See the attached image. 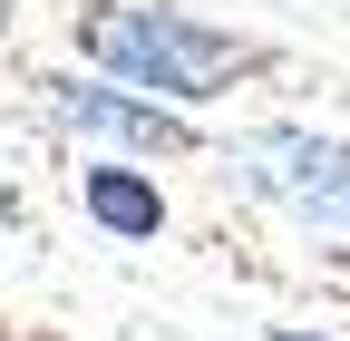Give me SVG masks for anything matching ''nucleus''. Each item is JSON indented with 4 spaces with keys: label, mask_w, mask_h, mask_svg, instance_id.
<instances>
[{
    "label": "nucleus",
    "mask_w": 350,
    "mask_h": 341,
    "mask_svg": "<svg viewBox=\"0 0 350 341\" xmlns=\"http://www.w3.org/2000/svg\"><path fill=\"white\" fill-rule=\"evenodd\" d=\"M88 59H107L117 78H146L165 98H204L243 68V39L234 29H195V20H156V10H98L78 29Z\"/></svg>",
    "instance_id": "f257e3e1"
},
{
    "label": "nucleus",
    "mask_w": 350,
    "mask_h": 341,
    "mask_svg": "<svg viewBox=\"0 0 350 341\" xmlns=\"http://www.w3.org/2000/svg\"><path fill=\"white\" fill-rule=\"evenodd\" d=\"M88 215H98L107 234H156L165 225V195L146 176H126V166H88Z\"/></svg>",
    "instance_id": "20e7f679"
},
{
    "label": "nucleus",
    "mask_w": 350,
    "mask_h": 341,
    "mask_svg": "<svg viewBox=\"0 0 350 341\" xmlns=\"http://www.w3.org/2000/svg\"><path fill=\"white\" fill-rule=\"evenodd\" d=\"M234 166H243L262 195L301 205L312 225H350V147H331V137H301V127H273V137L234 147Z\"/></svg>",
    "instance_id": "f03ea898"
},
{
    "label": "nucleus",
    "mask_w": 350,
    "mask_h": 341,
    "mask_svg": "<svg viewBox=\"0 0 350 341\" xmlns=\"http://www.w3.org/2000/svg\"><path fill=\"white\" fill-rule=\"evenodd\" d=\"M0 10H10V0H0Z\"/></svg>",
    "instance_id": "423d86ee"
},
{
    "label": "nucleus",
    "mask_w": 350,
    "mask_h": 341,
    "mask_svg": "<svg viewBox=\"0 0 350 341\" xmlns=\"http://www.w3.org/2000/svg\"><path fill=\"white\" fill-rule=\"evenodd\" d=\"M78 127H98V137H126V147H185V127H175L165 108H137L126 88H49Z\"/></svg>",
    "instance_id": "7ed1b4c3"
},
{
    "label": "nucleus",
    "mask_w": 350,
    "mask_h": 341,
    "mask_svg": "<svg viewBox=\"0 0 350 341\" xmlns=\"http://www.w3.org/2000/svg\"><path fill=\"white\" fill-rule=\"evenodd\" d=\"M273 341H312V331H273Z\"/></svg>",
    "instance_id": "39448f33"
}]
</instances>
